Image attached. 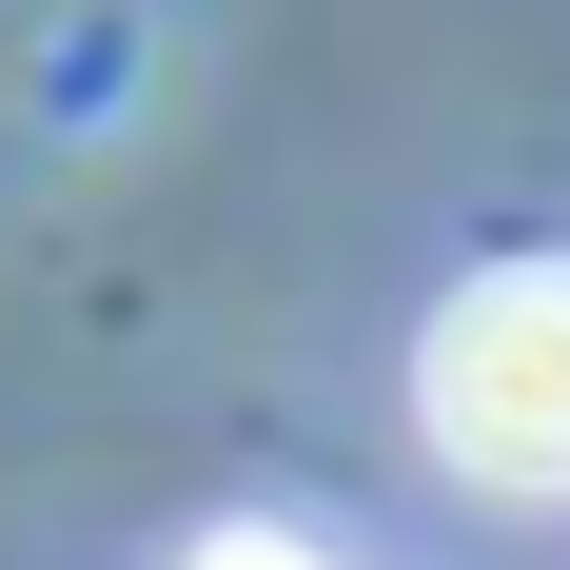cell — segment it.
I'll use <instances>...</instances> for the list:
<instances>
[{
	"instance_id": "cell-2",
	"label": "cell",
	"mask_w": 570,
	"mask_h": 570,
	"mask_svg": "<svg viewBox=\"0 0 570 570\" xmlns=\"http://www.w3.org/2000/svg\"><path fill=\"white\" fill-rule=\"evenodd\" d=\"M177 570H354V551H315V531H197Z\"/></svg>"
},
{
	"instance_id": "cell-1",
	"label": "cell",
	"mask_w": 570,
	"mask_h": 570,
	"mask_svg": "<svg viewBox=\"0 0 570 570\" xmlns=\"http://www.w3.org/2000/svg\"><path fill=\"white\" fill-rule=\"evenodd\" d=\"M413 433L472 492H570V256H492L413 335Z\"/></svg>"
}]
</instances>
